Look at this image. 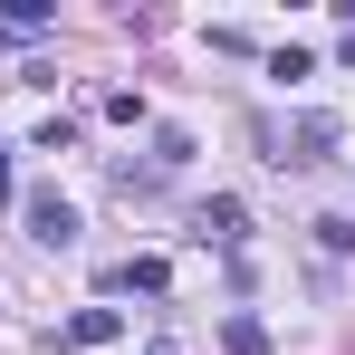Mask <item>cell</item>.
<instances>
[{
	"label": "cell",
	"mask_w": 355,
	"mask_h": 355,
	"mask_svg": "<svg viewBox=\"0 0 355 355\" xmlns=\"http://www.w3.org/2000/svg\"><path fill=\"white\" fill-rule=\"evenodd\" d=\"M192 231H202V240H221V250H231V240L250 231V211H240L231 192H221V202H202V211H192Z\"/></svg>",
	"instance_id": "obj_3"
},
{
	"label": "cell",
	"mask_w": 355,
	"mask_h": 355,
	"mask_svg": "<svg viewBox=\"0 0 355 355\" xmlns=\"http://www.w3.org/2000/svg\"><path fill=\"white\" fill-rule=\"evenodd\" d=\"M116 288H144V297H164V259H125V269H116Z\"/></svg>",
	"instance_id": "obj_5"
},
{
	"label": "cell",
	"mask_w": 355,
	"mask_h": 355,
	"mask_svg": "<svg viewBox=\"0 0 355 355\" xmlns=\"http://www.w3.org/2000/svg\"><path fill=\"white\" fill-rule=\"evenodd\" d=\"M144 355H173V336H154V346H144Z\"/></svg>",
	"instance_id": "obj_8"
},
{
	"label": "cell",
	"mask_w": 355,
	"mask_h": 355,
	"mask_svg": "<svg viewBox=\"0 0 355 355\" xmlns=\"http://www.w3.org/2000/svg\"><path fill=\"white\" fill-rule=\"evenodd\" d=\"M269 77H279V87H297V77H317V58H307V49H269Z\"/></svg>",
	"instance_id": "obj_6"
},
{
	"label": "cell",
	"mask_w": 355,
	"mask_h": 355,
	"mask_svg": "<svg viewBox=\"0 0 355 355\" xmlns=\"http://www.w3.org/2000/svg\"><path fill=\"white\" fill-rule=\"evenodd\" d=\"M116 336H125V317H116V307H77V317L58 327V346H116Z\"/></svg>",
	"instance_id": "obj_2"
},
{
	"label": "cell",
	"mask_w": 355,
	"mask_h": 355,
	"mask_svg": "<svg viewBox=\"0 0 355 355\" xmlns=\"http://www.w3.org/2000/svg\"><path fill=\"white\" fill-rule=\"evenodd\" d=\"M29 240H49V250H67V240H77V211H67L58 192H29Z\"/></svg>",
	"instance_id": "obj_1"
},
{
	"label": "cell",
	"mask_w": 355,
	"mask_h": 355,
	"mask_svg": "<svg viewBox=\"0 0 355 355\" xmlns=\"http://www.w3.org/2000/svg\"><path fill=\"white\" fill-rule=\"evenodd\" d=\"M0 202H10V154H0Z\"/></svg>",
	"instance_id": "obj_7"
},
{
	"label": "cell",
	"mask_w": 355,
	"mask_h": 355,
	"mask_svg": "<svg viewBox=\"0 0 355 355\" xmlns=\"http://www.w3.org/2000/svg\"><path fill=\"white\" fill-rule=\"evenodd\" d=\"M221 346H231V355H269V327H259V317H231Z\"/></svg>",
	"instance_id": "obj_4"
}]
</instances>
